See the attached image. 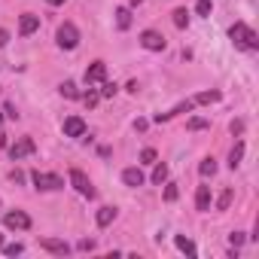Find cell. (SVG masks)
I'll return each instance as SVG.
<instances>
[{
  "instance_id": "cell-5",
  "label": "cell",
  "mask_w": 259,
  "mask_h": 259,
  "mask_svg": "<svg viewBox=\"0 0 259 259\" xmlns=\"http://www.w3.org/2000/svg\"><path fill=\"white\" fill-rule=\"evenodd\" d=\"M37 150V144H34V138H19L13 147H10V159L13 162H19V159H25V156H31Z\"/></svg>"
},
{
  "instance_id": "cell-1",
  "label": "cell",
  "mask_w": 259,
  "mask_h": 259,
  "mask_svg": "<svg viewBox=\"0 0 259 259\" xmlns=\"http://www.w3.org/2000/svg\"><path fill=\"white\" fill-rule=\"evenodd\" d=\"M229 37H232V43H235L238 49H247V52L259 49V34H256L250 25H244V22H235V25L229 28Z\"/></svg>"
},
{
  "instance_id": "cell-28",
  "label": "cell",
  "mask_w": 259,
  "mask_h": 259,
  "mask_svg": "<svg viewBox=\"0 0 259 259\" xmlns=\"http://www.w3.org/2000/svg\"><path fill=\"white\" fill-rule=\"evenodd\" d=\"M141 162H144V165H153V162H156V150H150V147H147V150L141 153Z\"/></svg>"
},
{
  "instance_id": "cell-9",
  "label": "cell",
  "mask_w": 259,
  "mask_h": 259,
  "mask_svg": "<svg viewBox=\"0 0 259 259\" xmlns=\"http://www.w3.org/2000/svg\"><path fill=\"white\" fill-rule=\"evenodd\" d=\"M104 79H107V64L104 61H92L85 67V82L95 85V82H104Z\"/></svg>"
},
{
  "instance_id": "cell-18",
  "label": "cell",
  "mask_w": 259,
  "mask_h": 259,
  "mask_svg": "<svg viewBox=\"0 0 259 259\" xmlns=\"http://www.w3.org/2000/svg\"><path fill=\"white\" fill-rule=\"evenodd\" d=\"M220 98H223L220 92H198V95L192 98V104H217Z\"/></svg>"
},
{
  "instance_id": "cell-3",
  "label": "cell",
  "mask_w": 259,
  "mask_h": 259,
  "mask_svg": "<svg viewBox=\"0 0 259 259\" xmlns=\"http://www.w3.org/2000/svg\"><path fill=\"white\" fill-rule=\"evenodd\" d=\"M70 186H73L82 198H95V195H98V189L92 186V180H89L79 168H70Z\"/></svg>"
},
{
  "instance_id": "cell-39",
  "label": "cell",
  "mask_w": 259,
  "mask_h": 259,
  "mask_svg": "<svg viewBox=\"0 0 259 259\" xmlns=\"http://www.w3.org/2000/svg\"><path fill=\"white\" fill-rule=\"evenodd\" d=\"M138 4H144V0H132V7H138Z\"/></svg>"
},
{
  "instance_id": "cell-16",
  "label": "cell",
  "mask_w": 259,
  "mask_h": 259,
  "mask_svg": "<svg viewBox=\"0 0 259 259\" xmlns=\"http://www.w3.org/2000/svg\"><path fill=\"white\" fill-rule=\"evenodd\" d=\"M241 159H244V141H238V144L232 147V153H229V168L235 171V168L241 165Z\"/></svg>"
},
{
  "instance_id": "cell-35",
  "label": "cell",
  "mask_w": 259,
  "mask_h": 259,
  "mask_svg": "<svg viewBox=\"0 0 259 259\" xmlns=\"http://www.w3.org/2000/svg\"><path fill=\"white\" fill-rule=\"evenodd\" d=\"M241 132H244V122H241V119L232 122V135H241Z\"/></svg>"
},
{
  "instance_id": "cell-12",
  "label": "cell",
  "mask_w": 259,
  "mask_h": 259,
  "mask_svg": "<svg viewBox=\"0 0 259 259\" xmlns=\"http://www.w3.org/2000/svg\"><path fill=\"white\" fill-rule=\"evenodd\" d=\"M144 180H147V177H144L141 168H125V171H122V183H125V186H132V189L144 186Z\"/></svg>"
},
{
  "instance_id": "cell-40",
  "label": "cell",
  "mask_w": 259,
  "mask_h": 259,
  "mask_svg": "<svg viewBox=\"0 0 259 259\" xmlns=\"http://www.w3.org/2000/svg\"><path fill=\"white\" fill-rule=\"evenodd\" d=\"M0 244H4V235H0Z\"/></svg>"
},
{
  "instance_id": "cell-19",
  "label": "cell",
  "mask_w": 259,
  "mask_h": 259,
  "mask_svg": "<svg viewBox=\"0 0 259 259\" xmlns=\"http://www.w3.org/2000/svg\"><path fill=\"white\" fill-rule=\"evenodd\" d=\"M198 174H201V177H213V174H217V159H213V156H210V159H201Z\"/></svg>"
},
{
  "instance_id": "cell-13",
  "label": "cell",
  "mask_w": 259,
  "mask_h": 259,
  "mask_svg": "<svg viewBox=\"0 0 259 259\" xmlns=\"http://www.w3.org/2000/svg\"><path fill=\"white\" fill-rule=\"evenodd\" d=\"M195 207L198 210H210V186H198V192H195Z\"/></svg>"
},
{
  "instance_id": "cell-14",
  "label": "cell",
  "mask_w": 259,
  "mask_h": 259,
  "mask_svg": "<svg viewBox=\"0 0 259 259\" xmlns=\"http://www.w3.org/2000/svg\"><path fill=\"white\" fill-rule=\"evenodd\" d=\"M116 28H119V31H128V28H132V10H128V7H119V10H116Z\"/></svg>"
},
{
  "instance_id": "cell-22",
  "label": "cell",
  "mask_w": 259,
  "mask_h": 259,
  "mask_svg": "<svg viewBox=\"0 0 259 259\" xmlns=\"http://www.w3.org/2000/svg\"><path fill=\"white\" fill-rule=\"evenodd\" d=\"M165 180H168V165H165V162H159V165H156V171H153V183H159V186H162Z\"/></svg>"
},
{
  "instance_id": "cell-26",
  "label": "cell",
  "mask_w": 259,
  "mask_h": 259,
  "mask_svg": "<svg viewBox=\"0 0 259 259\" xmlns=\"http://www.w3.org/2000/svg\"><path fill=\"white\" fill-rule=\"evenodd\" d=\"M25 247L22 244H4V256H22Z\"/></svg>"
},
{
  "instance_id": "cell-36",
  "label": "cell",
  "mask_w": 259,
  "mask_h": 259,
  "mask_svg": "<svg viewBox=\"0 0 259 259\" xmlns=\"http://www.w3.org/2000/svg\"><path fill=\"white\" fill-rule=\"evenodd\" d=\"M10 180H16V183H25V174H22V171H13V174H10Z\"/></svg>"
},
{
  "instance_id": "cell-37",
  "label": "cell",
  "mask_w": 259,
  "mask_h": 259,
  "mask_svg": "<svg viewBox=\"0 0 259 259\" xmlns=\"http://www.w3.org/2000/svg\"><path fill=\"white\" fill-rule=\"evenodd\" d=\"M46 4H49V7H61V4H64V0H46Z\"/></svg>"
},
{
  "instance_id": "cell-7",
  "label": "cell",
  "mask_w": 259,
  "mask_h": 259,
  "mask_svg": "<svg viewBox=\"0 0 259 259\" xmlns=\"http://www.w3.org/2000/svg\"><path fill=\"white\" fill-rule=\"evenodd\" d=\"M141 46L150 49V52H162V49H165V37H162L159 31H144V34H141Z\"/></svg>"
},
{
  "instance_id": "cell-15",
  "label": "cell",
  "mask_w": 259,
  "mask_h": 259,
  "mask_svg": "<svg viewBox=\"0 0 259 259\" xmlns=\"http://www.w3.org/2000/svg\"><path fill=\"white\" fill-rule=\"evenodd\" d=\"M174 244H177V250H180V253H186V256H192V259L198 256V250H195V244H192L189 238H183V235H177V238H174Z\"/></svg>"
},
{
  "instance_id": "cell-31",
  "label": "cell",
  "mask_w": 259,
  "mask_h": 259,
  "mask_svg": "<svg viewBox=\"0 0 259 259\" xmlns=\"http://www.w3.org/2000/svg\"><path fill=\"white\" fill-rule=\"evenodd\" d=\"M198 16H210V0H198Z\"/></svg>"
},
{
  "instance_id": "cell-20",
  "label": "cell",
  "mask_w": 259,
  "mask_h": 259,
  "mask_svg": "<svg viewBox=\"0 0 259 259\" xmlns=\"http://www.w3.org/2000/svg\"><path fill=\"white\" fill-rule=\"evenodd\" d=\"M58 92H61L64 98H79V89H76V82H70V79H64V82L58 85Z\"/></svg>"
},
{
  "instance_id": "cell-8",
  "label": "cell",
  "mask_w": 259,
  "mask_h": 259,
  "mask_svg": "<svg viewBox=\"0 0 259 259\" xmlns=\"http://www.w3.org/2000/svg\"><path fill=\"white\" fill-rule=\"evenodd\" d=\"M40 247H43L46 253H55V256H67V253H70V244L61 241V238H40Z\"/></svg>"
},
{
  "instance_id": "cell-10",
  "label": "cell",
  "mask_w": 259,
  "mask_h": 259,
  "mask_svg": "<svg viewBox=\"0 0 259 259\" xmlns=\"http://www.w3.org/2000/svg\"><path fill=\"white\" fill-rule=\"evenodd\" d=\"M64 135L67 138H85V122L79 116H67L64 119Z\"/></svg>"
},
{
  "instance_id": "cell-29",
  "label": "cell",
  "mask_w": 259,
  "mask_h": 259,
  "mask_svg": "<svg viewBox=\"0 0 259 259\" xmlns=\"http://www.w3.org/2000/svg\"><path fill=\"white\" fill-rule=\"evenodd\" d=\"M229 244H232V247L238 250V247L244 244V232H232V235H229Z\"/></svg>"
},
{
  "instance_id": "cell-27",
  "label": "cell",
  "mask_w": 259,
  "mask_h": 259,
  "mask_svg": "<svg viewBox=\"0 0 259 259\" xmlns=\"http://www.w3.org/2000/svg\"><path fill=\"white\" fill-rule=\"evenodd\" d=\"M98 98H101L98 92H85V95H82V104H85V107H95V104H98Z\"/></svg>"
},
{
  "instance_id": "cell-6",
  "label": "cell",
  "mask_w": 259,
  "mask_h": 259,
  "mask_svg": "<svg viewBox=\"0 0 259 259\" xmlns=\"http://www.w3.org/2000/svg\"><path fill=\"white\" fill-rule=\"evenodd\" d=\"M4 223H7V229H19V232H28L31 229V217L25 210H10L4 217Z\"/></svg>"
},
{
  "instance_id": "cell-32",
  "label": "cell",
  "mask_w": 259,
  "mask_h": 259,
  "mask_svg": "<svg viewBox=\"0 0 259 259\" xmlns=\"http://www.w3.org/2000/svg\"><path fill=\"white\" fill-rule=\"evenodd\" d=\"M116 95V85L113 82H104V89H101V98H113Z\"/></svg>"
},
{
  "instance_id": "cell-21",
  "label": "cell",
  "mask_w": 259,
  "mask_h": 259,
  "mask_svg": "<svg viewBox=\"0 0 259 259\" xmlns=\"http://www.w3.org/2000/svg\"><path fill=\"white\" fill-rule=\"evenodd\" d=\"M174 25H177V28H189V13H186L183 7L174 10Z\"/></svg>"
},
{
  "instance_id": "cell-33",
  "label": "cell",
  "mask_w": 259,
  "mask_h": 259,
  "mask_svg": "<svg viewBox=\"0 0 259 259\" xmlns=\"http://www.w3.org/2000/svg\"><path fill=\"white\" fill-rule=\"evenodd\" d=\"M4 113H7V116H10V119H19V110H16V107H13V104H7V107H4Z\"/></svg>"
},
{
  "instance_id": "cell-4",
  "label": "cell",
  "mask_w": 259,
  "mask_h": 259,
  "mask_svg": "<svg viewBox=\"0 0 259 259\" xmlns=\"http://www.w3.org/2000/svg\"><path fill=\"white\" fill-rule=\"evenodd\" d=\"M76 43H79V31H76V25H73V22L58 25V46H61V49H76Z\"/></svg>"
},
{
  "instance_id": "cell-11",
  "label": "cell",
  "mask_w": 259,
  "mask_h": 259,
  "mask_svg": "<svg viewBox=\"0 0 259 259\" xmlns=\"http://www.w3.org/2000/svg\"><path fill=\"white\" fill-rule=\"evenodd\" d=\"M37 28H40V16H34V13H25V16L19 19V34H22V37H31Z\"/></svg>"
},
{
  "instance_id": "cell-34",
  "label": "cell",
  "mask_w": 259,
  "mask_h": 259,
  "mask_svg": "<svg viewBox=\"0 0 259 259\" xmlns=\"http://www.w3.org/2000/svg\"><path fill=\"white\" fill-rule=\"evenodd\" d=\"M10 43V31H4V28H0V49H4Z\"/></svg>"
},
{
  "instance_id": "cell-17",
  "label": "cell",
  "mask_w": 259,
  "mask_h": 259,
  "mask_svg": "<svg viewBox=\"0 0 259 259\" xmlns=\"http://www.w3.org/2000/svg\"><path fill=\"white\" fill-rule=\"evenodd\" d=\"M95 220H98V226L104 229V226H110L113 220H116V207H101L98 213H95Z\"/></svg>"
},
{
  "instance_id": "cell-25",
  "label": "cell",
  "mask_w": 259,
  "mask_h": 259,
  "mask_svg": "<svg viewBox=\"0 0 259 259\" xmlns=\"http://www.w3.org/2000/svg\"><path fill=\"white\" fill-rule=\"evenodd\" d=\"M177 195H180L177 183H165V201H177Z\"/></svg>"
},
{
  "instance_id": "cell-24",
  "label": "cell",
  "mask_w": 259,
  "mask_h": 259,
  "mask_svg": "<svg viewBox=\"0 0 259 259\" xmlns=\"http://www.w3.org/2000/svg\"><path fill=\"white\" fill-rule=\"evenodd\" d=\"M207 125H210V122H207V119H201V116H195V119H189V122H186L189 132H204Z\"/></svg>"
},
{
  "instance_id": "cell-38",
  "label": "cell",
  "mask_w": 259,
  "mask_h": 259,
  "mask_svg": "<svg viewBox=\"0 0 259 259\" xmlns=\"http://www.w3.org/2000/svg\"><path fill=\"white\" fill-rule=\"evenodd\" d=\"M4 147H7V135H4V132H0V150H4Z\"/></svg>"
},
{
  "instance_id": "cell-2",
  "label": "cell",
  "mask_w": 259,
  "mask_h": 259,
  "mask_svg": "<svg viewBox=\"0 0 259 259\" xmlns=\"http://www.w3.org/2000/svg\"><path fill=\"white\" fill-rule=\"evenodd\" d=\"M31 180H34V186H37L40 192H55V189H64V180H61L58 174H43V171H34V174H31Z\"/></svg>"
},
{
  "instance_id": "cell-30",
  "label": "cell",
  "mask_w": 259,
  "mask_h": 259,
  "mask_svg": "<svg viewBox=\"0 0 259 259\" xmlns=\"http://www.w3.org/2000/svg\"><path fill=\"white\" fill-rule=\"evenodd\" d=\"M76 247H79L82 253H92V250H95V241H92V238H82V241H79Z\"/></svg>"
},
{
  "instance_id": "cell-23",
  "label": "cell",
  "mask_w": 259,
  "mask_h": 259,
  "mask_svg": "<svg viewBox=\"0 0 259 259\" xmlns=\"http://www.w3.org/2000/svg\"><path fill=\"white\" fill-rule=\"evenodd\" d=\"M232 198H235V192H232V189H223V195L217 198V210H229Z\"/></svg>"
}]
</instances>
